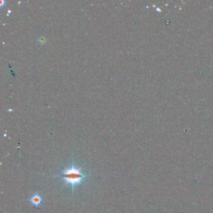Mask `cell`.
I'll use <instances>...</instances> for the list:
<instances>
[{
    "label": "cell",
    "instance_id": "obj_3",
    "mask_svg": "<svg viewBox=\"0 0 213 213\" xmlns=\"http://www.w3.org/2000/svg\"><path fill=\"white\" fill-rule=\"evenodd\" d=\"M37 41L40 44V45H43V44H45V43H46L47 39H46V38L45 37V36L40 35L38 36V38H37Z\"/></svg>",
    "mask_w": 213,
    "mask_h": 213
},
{
    "label": "cell",
    "instance_id": "obj_1",
    "mask_svg": "<svg viewBox=\"0 0 213 213\" xmlns=\"http://www.w3.org/2000/svg\"><path fill=\"white\" fill-rule=\"evenodd\" d=\"M90 176L91 175H86L84 173L83 167H79L76 165L74 158H72L71 165L64 169L61 173L54 176V177L62 179L64 181V186H71L73 195L75 188L84 183L85 180Z\"/></svg>",
    "mask_w": 213,
    "mask_h": 213
},
{
    "label": "cell",
    "instance_id": "obj_2",
    "mask_svg": "<svg viewBox=\"0 0 213 213\" xmlns=\"http://www.w3.org/2000/svg\"><path fill=\"white\" fill-rule=\"evenodd\" d=\"M43 197L38 193H36L28 199V201L35 208H38L43 202Z\"/></svg>",
    "mask_w": 213,
    "mask_h": 213
}]
</instances>
